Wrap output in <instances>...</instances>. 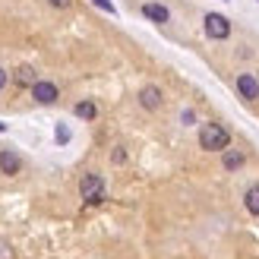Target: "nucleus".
Instances as JSON below:
<instances>
[{
    "mask_svg": "<svg viewBox=\"0 0 259 259\" xmlns=\"http://www.w3.org/2000/svg\"><path fill=\"white\" fill-rule=\"evenodd\" d=\"M73 111H76V117H82V120H95L98 117V108L92 105V101H79Z\"/></svg>",
    "mask_w": 259,
    "mask_h": 259,
    "instance_id": "11",
    "label": "nucleus"
},
{
    "mask_svg": "<svg viewBox=\"0 0 259 259\" xmlns=\"http://www.w3.org/2000/svg\"><path fill=\"white\" fill-rule=\"evenodd\" d=\"M57 142H70V130L67 126H57Z\"/></svg>",
    "mask_w": 259,
    "mask_h": 259,
    "instance_id": "15",
    "label": "nucleus"
},
{
    "mask_svg": "<svg viewBox=\"0 0 259 259\" xmlns=\"http://www.w3.org/2000/svg\"><path fill=\"white\" fill-rule=\"evenodd\" d=\"M0 259H16V253H13V247L7 240H0Z\"/></svg>",
    "mask_w": 259,
    "mask_h": 259,
    "instance_id": "14",
    "label": "nucleus"
},
{
    "mask_svg": "<svg viewBox=\"0 0 259 259\" xmlns=\"http://www.w3.org/2000/svg\"><path fill=\"white\" fill-rule=\"evenodd\" d=\"M79 196L89 205H98L101 199H105V180H101V174H85L79 180Z\"/></svg>",
    "mask_w": 259,
    "mask_h": 259,
    "instance_id": "2",
    "label": "nucleus"
},
{
    "mask_svg": "<svg viewBox=\"0 0 259 259\" xmlns=\"http://www.w3.org/2000/svg\"><path fill=\"white\" fill-rule=\"evenodd\" d=\"M92 4H95L98 10H105V13H111V16H114V13H117V7H114L111 0H92Z\"/></svg>",
    "mask_w": 259,
    "mask_h": 259,
    "instance_id": "13",
    "label": "nucleus"
},
{
    "mask_svg": "<svg viewBox=\"0 0 259 259\" xmlns=\"http://www.w3.org/2000/svg\"><path fill=\"white\" fill-rule=\"evenodd\" d=\"M205 35L215 38V41H225L231 35V22L225 16H218V13H209V16H205Z\"/></svg>",
    "mask_w": 259,
    "mask_h": 259,
    "instance_id": "3",
    "label": "nucleus"
},
{
    "mask_svg": "<svg viewBox=\"0 0 259 259\" xmlns=\"http://www.w3.org/2000/svg\"><path fill=\"white\" fill-rule=\"evenodd\" d=\"M16 82L32 89V85L38 82V76H35V70H32V67H19V70H16Z\"/></svg>",
    "mask_w": 259,
    "mask_h": 259,
    "instance_id": "12",
    "label": "nucleus"
},
{
    "mask_svg": "<svg viewBox=\"0 0 259 259\" xmlns=\"http://www.w3.org/2000/svg\"><path fill=\"white\" fill-rule=\"evenodd\" d=\"M32 98L38 101V105H54V101L60 98V92H57V85H54V82L38 79V82L32 85Z\"/></svg>",
    "mask_w": 259,
    "mask_h": 259,
    "instance_id": "4",
    "label": "nucleus"
},
{
    "mask_svg": "<svg viewBox=\"0 0 259 259\" xmlns=\"http://www.w3.org/2000/svg\"><path fill=\"white\" fill-rule=\"evenodd\" d=\"M48 4H51V7H57V10H67L73 0H48Z\"/></svg>",
    "mask_w": 259,
    "mask_h": 259,
    "instance_id": "16",
    "label": "nucleus"
},
{
    "mask_svg": "<svg viewBox=\"0 0 259 259\" xmlns=\"http://www.w3.org/2000/svg\"><path fill=\"white\" fill-rule=\"evenodd\" d=\"M19 167H22V158L16 152L0 149V171H4V174H19Z\"/></svg>",
    "mask_w": 259,
    "mask_h": 259,
    "instance_id": "7",
    "label": "nucleus"
},
{
    "mask_svg": "<svg viewBox=\"0 0 259 259\" xmlns=\"http://www.w3.org/2000/svg\"><path fill=\"white\" fill-rule=\"evenodd\" d=\"M7 82H10V73H7V70H0V89H4Z\"/></svg>",
    "mask_w": 259,
    "mask_h": 259,
    "instance_id": "18",
    "label": "nucleus"
},
{
    "mask_svg": "<svg viewBox=\"0 0 259 259\" xmlns=\"http://www.w3.org/2000/svg\"><path fill=\"white\" fill-rule=\"evenodd\" d=\"M199 146L205 152H225L231 146V133H228L222 123H205L199 130Z\"/></svg>",
    "mask_w": 259,
    "mask_h": 259,
    "instance_id": "1",
    "label": "nucleus"
},
{
    "mask_svg": "<svg viewBox=\"0 0 259 259\" xmlns=\"http://www.w3.org/2000/svg\"><path fill=\"white\" fill-rule=\"evenodd\" d=\"M222 164H225V171H237V167H243V152H237V149H225Z\"/></svg>",
    "mask_w": 259,
    "mask_h": 259,
    "instance_id": "9",
    "label": "nucleus"
},
{
    "mask_svg": "<svg viewBox=\"0 0 259 259\" xmlns=\"http://www.w3.org/2000/svg\"><path fill=\"white\" fill-rule=\"evenodd\" d=\"M243 205H247V212L259 218V184L247 190V196H243Z\"/></svg>",
    "mask_w": 259,
    "mask_h": 259,
    "instance_id": "10",
    "label": "nucleus"
},
{
    "mask_svg": "<svg viewBox=\"0 0 259 259\" xmlns=\"http://www.w3.org/2000/svg\"><path fill=\"white\" fill-rule=\"evenodd\" d=\"M142 16L152 19V22H171V13L161 4H142Z\"/></svg>",
    "mask_w": 259,
    "mask_h": 259,
    "instance_id": "8",
    "label": "nucleus"
},
{
    "mask_svg": "<svg viewBox=\"0 0 259 259\" xmlns=\"http://www.w3.org/2000/svg\"><path fill=\"white\" fill-rule=\"evenodd\" d=\"M111 158H114V164H120V161L126 158V152H123V149H114V155H111Z\"/></svg>",
    "mask_w": 259,
    "mask_h": 259,
    "instance_id": "17",
    "label": "nucleus"
},
{
    "mask_svg": "<svg viewBox=\"0 0 259 259\" xmlns=\"http://www.w3.org/2000/svg\"><path fill=\"white\" fill-rule=\"evenodd\" d=\"M161 89L158 85H146V89H142V92H139V105L142 108H146V111H158L161 108Z\"/></svg>",
    "mask_w": 259,
    "mask_h": 259,
    "instance_id": "6",
    "label": "nucleus"
},
{
    "mask_svg": "<svg viewBox=\"0 0 259 259\" xmlns=\"http://www.w3.org/2000/svg\"><path fill=\"white\" fill-rule=\"evenodd\" d=\"M4 130H7V123H0V133H4Z\"/></svg>",
    "mask_w": 259,
    "mask_h": 259,
    "instance_id": "19",
    "label": "nucleus"
},
{
    "mask_svg": "<svg viewBox=\"0 0 259 259\" xmlns=\"http://www.w3.org/2000/svg\"><path fill=\"white\" fill-rule=\"evenodd\" d=\"M237 92L247 101H259V82H256L253 73H240L237 76Z\"/></svg>",
    "mask_w": 259,
    "mask_h": 259,
    "instance_id": "5",
    "label": "nucleus"
}]
</instances>
